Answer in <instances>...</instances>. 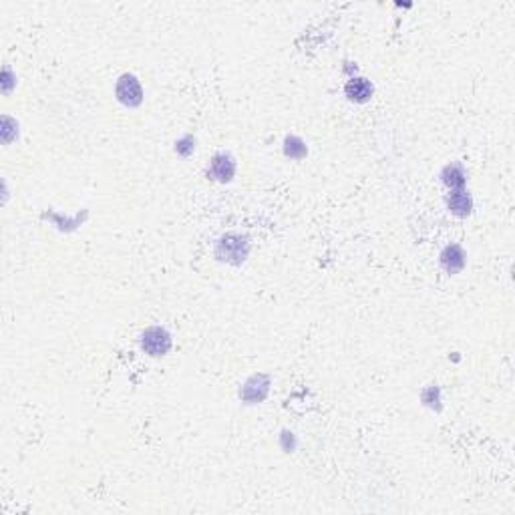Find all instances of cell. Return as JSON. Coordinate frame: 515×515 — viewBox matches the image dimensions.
I'll use <instances>...</instances> for the list:
<instances>
[{
  "instance_id": "obj_12",
  "label": "cell",
  "mask_w": 515,
  "mask_h": 515,
  "mask_svg": "<svg viewBox=\"0 0 515 515\" xmlns=\"http://www.w3.org/2000/svg\"><path fill=\"white\" fill-rule=\"evenodd\" d=\"M195 151V137L194 135H183L180 139L175 141V154L181 155V157H190V155H194Z\"/></svg>"
},
{
  "instance_id": "obj_1",
  "label": "cell",
  "mask_w": 515,
  "mask_h": 515,
  "mask_svg": "<svg viewBox=\"0 0 515 515\" xmlns=\"http://www.w3.org/2000/svg\"><path fill=\"white\" fill-rule=\"evenodd\" d=\"M252 244L250 237L244 236V234H236V232H230V234H223L218 242H216V258L220 262L225 264L240 266L244 264L250 256Z\"/></svg>"
},
{
  "instance_id": "obj_10",
  "label": "cell",
  "mask_w": 515,
  "mask_h": 515,
  "mask_svg": "<svg viewBox=\"0 0 515 515\" xmlns=\"http://www.w3.org/2000/svg\"><path fill=\"white\" fill-rule=\"evenodd\" d=\"M284 155L290 159H304L308 155V147L302 137L298 135H286L284 137Z\"/></svg>"
},
{
  "instance_id": "obj_3",
  "label": "cell",
  "mask_w": 515,
  "mask_h": 515,
  "mask_svg": "<svg viewBox=\"0 0 515 515\" xmlns=\"http://www.w3.org/2000/svg\"><path fill=\"white\" fill-rule=\"evenodd\" d=\"M115 97L129 109L139 107L143 103V87L139 79L133 73H123L115 83Z\"/></svg>"
},
{
  "instance_id": "obj_8",
  "label": "cell",
  "mask_w": 515,
  "mask_h": 515,
  "mask_svg": "<svg viewBox=\"0 0 515 515\" xmlns=\"http://www.w3.org/2000/svg\"><path fill=\"white\" fill-rule=\"evenodd\" d=\"M447 209L457 216V218H467L473 211V197L467 190H453L447 195Z\"/></svg>"
},
{
  "instance_id": "obj_13",
  "label": "cell",
  "mask_w": 515,
  "mask_h": 515,
  "mask_svg": "<svg viewBox=\"0 0 515 515\" xmlns=\"http://www.w3.org/2000/svg\"><path fill=\"white\" fill-rule=\"evenodd\" d=\"M16 137H18V123L14 121L13 117H4L2 119V141L11 143Z\"/></svg>"
},
{
  "instance_id": "obj_2",
  "label": "cell",
  "mask_w": 515,
  "mask_h": 515,
  "mask_svg": "<svg viewBox=\"0 0 515 515\" xmlns=\"http://www.w3.org/2000/svg\"><path fill=\"white\" fill-rule=\"evenodd\" d=\"M139 347L145 354L159 359V356H166L171 350L173 338L166 326H147L139 336Z\"/></svg>"
},
{
  "instance_id": "obj_15",
  "label": "cell",
  "mask_w": 515,
  "mask_h": 515,
  "mask_svg": "<svg viewBox=\"0 0 515 515\" xmlns=\"http://www.w3.org/2000/svg\"><path fill=\"white\" fill-rule=\"evenodd\" d=\"M13 85V70H11V67H4V70H2V91L4 93H11Z\"/></svg>"
},
{
  "instance_id": "obj_5",
  "label": "cell",
  "mask_w": 515,
  "mask_h": 515,
  "mask_svg": "<svg viewBox=\"0 0 515 515\" xmlns=\"http://www.w3.org/2000/svg\"><path fill=\"white\" fill-rule=\"evenodd\" d=\"M236 159L234 155L228 151H220L209 159L208 166V178L220 181V183H230L236 178Z\"/></svg>"
},
{
  "instance_id": "obj_9",
  "label": "cell",
  "mask_w": 515,
  "mask_h": 515,
  "mask_svg": "<svg viewBox=\"0 0 515 515\" xmlns=\"http://www.w3.org/2000/svg\"><path fill=\"white\" fill-rule=\"evenodd\" d=\"M441 181L443 185H447L451 192L453 190H465L467 185V171H465V166L461 161H451L447 163L445 168L441 169Z\"/></svg>"
},
{
  "instance_id": "obj_11",
  "label": "cell",
  "mask_w": 515,
  "mask_h": 515,
  "mask_svg": "<svg viewBox=\"0 0 515 515\" xmlns=\"http://www.w3.org/2000/svg\"><path fill=\"white\" fill-rule=\"evenodd\" d=\"M421 403L433 411H441V389L437 385H429L421 390Z\"/></svg>"
},
{
  "instance_id": "obj_6",
  "label": "cell",
  "mask_w": 515,
  "mask_h": 515,
  "mask_svg": "<svg viewBox=\"0 0 515 515\" xmlns=\"http://www.w3.org/2000/svg\"><path fill=\"white\" fill-rule=\"evenodd\" d=\"M439 262L445 268L449 274H459L461 270L467 264V254L461 248L459 244H449L439 254Z\"/></svg>"
},
{
  "instance_id": "obj_14",
  "label": "cell",
  "mask_w": 515,
  "mask_h": 515,
  "mask_svg": "<svg viewBox=\"0 0 515 515\" xmlns=\"http://www.w3.org/2000/svg\"><path fill=\"white\" fill-rule=\"evenodd\" d=\"M298 445V441H296V435L292 431H288V429H284V431L280 433V447L286 451V453H292L294 449Z\"/></svg>"
},
{
  "instance_id": "obj_4",
  "label": "cell",
  "mask_w": 515,
  "mask_h": 515,
  "mask_svg": "<svg viewBox=\"0 0 515 515\" xmlns=\"http://www.w3.org/2000/svg\"><path fill=\"white\" fill-rule=\"evenodd\" d=\"M270 387H272V378L264 373H256L246 378V383L240 389V399L248 404L264 403L270 395Z\"/></svg>"
},
{
  "instance_id": "obj_7",
  "label": "cell",
  "mask_w": 515,
  "mask_h": 515,
  "mask_svg": "<svg viewBox=\"0 0 515 515\" xmlns=\"http://www.w3.org/2000/svg\"><path fill=\"white\" fill-rule=\"evenodd\" d=\"M345 93L354 103H366V101H371L373 95H375V85L371 83L368 79H364V77H356L354 75L345 85Z\"/></svg>"
}]
</instances>
